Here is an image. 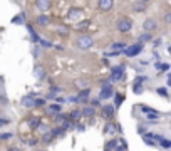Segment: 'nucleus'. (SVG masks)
Here are the masks:
<instances>
[{"instance_id": "1", "label": "nucleus", "mask_w": 171, "mask_h": 151, "mask_svg": "<svg viewBox=\"0 0 171 151\" xmlns=\"http://www.w3.org/2000/svg\"><path fill=\"white\" fill-rule=\"evenodd\" d=\"M92 44H94L92 35H87V34L79 35L77 37V40H76V46H77V49H81V51H87V49H91Z\"/></svg>"}, {"instance_id": "2", "label": "nucleus", "mask_w": 171, "mask_h": 151, "mask_svg": "<svg viewBox=\"0 0 171 151\" xmlns=\"http://www.w3.org/2000/svg\"><path fill=\"white\" fill-rule=\"evenodd\" d=\"M143 49H144L143 44L136 42V44H131V46H126V49H124V51H121V52H123L124 56H128V57H134V56L141 54V52H143Z\"/></svg>"}, {"instance_id": "3", "label": "nucleus", "mask_w": 171, "mask_h": 151, "mask_svg": "<svg viewBox=\"0 0 171 151\" xmlns=\"http://www.w3.org/2000/svg\"><path fill=\"white\" fill-rule=\"evenodd\" d=\"M116 25H118V30L119 32H129L131 29H133V20H131V19H128V17H123V19H119L118 20V24H116Z\"/></svg>"}, {"instance_id": "4", "label": "nucleus", "mask_w": 171, "mask_h": 151, "mask_svg": "<svg viewBox=\"0 0 171 151\" xmlns=\"http://www.w3.org/2000/svg\"><path fill=\"white\" fill-rule=\"evenodd\" d=\"M124 76V67L123 66H116L111 69V81H121Z\"/></svg>"}, {"instance_id": "5", "label": "nucleus", "mask_w": 171, "mask_h": 151, "mask_svg": "<svg viewBox=\"0 0 171 151\" xmlns=\"http://www.w3.org/2000/svg\"><path fill=\"white\" fill-rule=\"evenodd\" d=\"M89 96H91V89H89V87H86V89H82L79 94L76 96V103H82V104H86L87 101H89Z\"/></svg>"}, {"instance_id": "6", "label": "nucleus", "mask_w": 171, "mask_h": 151, "mask_svg": "<svg viewBox=\"0 0 171 151\" xmlns=\"http://www.w3.org/2000/svg\"><path fill=\"white\" fill-rule=\"evenodd\" d=\"M45 76H47V71L42 64H37L35 67H34V77H35V79L42 81V79H45Z\"/></svg>"}, {"instance_id": "7", "label": "nucleus", "mask_w": 171, "mask_h": 151, "mask_svg": "<svg viewBox=\"0 0 171 151\" xmlns=\"http://www.w3.org/2000/svg\"><path fill=\"white\" fill-rule=\"evenodd\" d=\"M81 15H82V8L79 7H71L69 12H67V19L69 20H77V19H81Z\"/></svg>"}, {"instance_id": "8", "label": "nucleus", "mask_w": 171, "mask_h": 151, "mask_svg": "<svg viewBox=\"0 0 171 151\" xmlns=\"http://www.w3.org/2000/svg\"><path fill=\"white\" fill-rule=\"evenodd\" d=\"M114 94V91H112V86L111 84H102L101 87V99H109V97Z\"/></svg>"}, {"instance_id": "9", "label": "nucleus", "mask_w": 171, "mask_h": 151, "mask_svg": "<svg viewBox=\"0 0 171 151\" xmlns=\"http://www.w3.org/2000/svg\"><path fill=\"white\" fill-rule=\"evenodd\" d=\"M156 27H158V24H156L154 19H146V20L143 22V29L146 30V34L151 32V30H154Z\"/></svg>"}, {"instance_id": "10", "label": "nucleus", "mask_w": 171, "mask_h": 151, "mask_svg": "<svg viewBox=\"0 0 171 151\" xmlns=\"http://www.w3.org/2000/svg\"><path fill=\"white\" fill-rule=\"evenodd\" d=\"M112 5H114V3H112L111 0H101V2H97V8H99L101 12H109L112 8Z\"/></svg>"}, {"instance_id": "11", "label": "nucleus", "mask_w": 171, "mask_h": 151, "mask_svg": "<svg viewBox=\"0 0 171 151\" xmlns=\"http://www.w3.org/2000/svg\"><path fill=\"white\" fill-rule=\"evenodd\" d=\"M34 101H35V97L27 94V96H24L20 99V104L24 106V108H34Z\"/></svg>"}, {"instance_id": "12", "label": "nucleus", "mask_w": 171, "mask_h": 151, "mask_svg": "<svg viewBox=\"0 0 171 151\" xmlns=\"http://www.w3.org/2000/svg\"><path fill=\"white\" fill-rule=\"evenodd\" d=\"M112 116H114V106H111V104H106L104 108H102V118H106V119H111Z\"/></svg>"}, {"instance_id": "13", "label": "nucleus", "mask_w": 171, "mask_h": 151, "mask_svg": "<svg viewBox=\"0 0 171 151\" xmlns=\"http://www.w3.org/2000/svg\"><path fill=\"white\" fill-rule=\"evenodd\" d=\"M51 5H52V3H51V2H47V0H37V2H35V7H37L40 12L49 10V8H51Z\"/></svg>"}, {"instance_id": "14", "label": "nucleus", "mask_w": 171, "mask_h": 151, "mask_svg": "<svg viewBox=\"0 0 171 151\" xmlns=\"http://www.w3.org/2000/svg\"><path fill=\"white\" fill-rule=\"evenodd\" d=\"M35 22H37V25L45 27V25H49V22H51V17L45 15V13H42V15H39V17L35 19Z\"/></svg>"}, {"instance_id": "15", "label": "nucleus", "mask_w": 171, "mask_h": 151, "mask_svg": "<svg viewBox=\"0 0 171 151\" xmlns=\"http://www.w3.org/2000/svg\"><path fill=\"white\" fill-rule=\"evenodd\" d=\"M59 92H62V87H59V86H52L51 91H49V94H47V99H56Z\"/></svg>"}, {"instance_id": "16", "label": "nucleus", "mask_w": 171, "mask_h": 151, "mask_svg": "<svg viewBox=\"0 0 171 151\" xmlns=\"http://www.w3.org/2000/svg\"><path fill=\"white\" fill-rule=\"evenodd\" d=\"M27 30H29V34H30V39H32V40L39 44V40H40V35H39V34L34 30V27L30 25V24H27Z\"/></svg>"}, {"instance_id": "17", "label": "nucleus", "mask_w": 171, "mask_h": 151, "mask_svg": "<svg viewBox=\"0 0 171 151\" xmlns=\"http://www.w3.org/2000/svg\"><path fill=\"white\" fill-rule=\"evenodd\" d=\"M39 126H40V118L39 116H34V118L29 119V128L30 129H37Z\"/></svg>"}, {"instance_id": "18", "label": "nucleus", "mask_w": 171, "mask_h": 151, "mask_svg": "<svg viewBox=\"0 0 171 151\" xmlns=\"http://www.w3.org/2000/svg\"><path fill=\"white\" fill-rule=\"evenodd\" d=\"M133 8L136 12H144L148 8V2H134L133 3Z\"/></svg>"}, {"instance_id": "19", "label": "nucleus", "mask_w": 171, "mask_h": 151, "mask_svg": "<svg viewBox=\"0 0 171 151\" xmlns=\"http://www.w3.org/2000/svg\"><path fill=\"white\" fill-rule=\"evenodd\" d=\"M81 114L86 116V118H92V116H96V109L91 108V106H86V108L81 111Z\"/></svg>"}, {"instance_id": "20", "label": "nucleus", "mask_w": 171, "mask_h": 151, "mask_svg": "<svg viewBox=\"0 0 171 151\" xmlns=\"http://www.w3.org/2000/svg\"><path fill=\"white\" fill-rule=\"evenodd\" d=\"M66 131L62 129V126H57V128H54L51 131V134H52V138H61V136H64Z\"/></svg>"}, {"instance_id": "21", "label": "nucleus", "mask_w": 171, "mask_h": 151, "mask_svg": "<svg viewBox=\"0 0 171 151\" xmlns=\"http://www.w3.org/2000/svg\"><path fill=\"white\" fill-rule=\"evenodd\" d=\"M92 24V20H89V19H86V20H81L76 24V29H79V30H84V29H87Z\"/></svg>"}, {"instance_id": "22", "label": "nucleus", "mask_w": 171, "mask_h": 151, "mask_svg": "<svg viewBox=\"0 0 171 151\" xmlns=\"http://www.w3.org/2000/svg\"><path fill=\"white\" fill-rule=\"evenodd\" d=\"M158 143H159L161 148H164V149H169L171 148V141L168 138H163V136H161V138L158 139Z\"/></svg>"}, {"instance_id": "23", "label": "nucleus", "mask_w": 171, "mask_h": 151, "mask_svg": "<svg viewBox=\"0 0 171 151\" xmlns=\"http://www.w3.org/2000/svg\"><path fill=\"white\" fill-rule=\"evenodd\" d=\"M24 22H25V13L24 12H20L19 15H15L12 19V24H19V25H20V24H24Z\"/></svg>"}, {"instance_id": "24", "label": "nucleus", "mask_w": 171, "mask_h": 151, "mask_svg": "<svg viewBox=\"0 0 171 151\" xmlns=\"http://www.w3.org/2000/svg\"><path fill=\"white\" fill-rule=\"evenodd\" d=\"M158 118H161V113L159 111H151V113H148L146 114V119H149V121H154V119H158Z\"/></svg>"}, {"instance_id": "25", "label": "nucleus", "mask_w": 171, "mask_h": 151, "mask_svg": "<svg viewBox=\"0 0 171 151\" xmlns=\"http://www.w3.org/2000/svg\"><path fill=\"white\" fill-rule=\"evenodd\" d=\"M106 149H107V151H116V149H118V141H116V139H111V141H107V144H106Z\"/></svg>"}, {"instance_id": "26", "label": "nucleus", "mask_w": 171, "mask_h": 151, "mask_svg": "<svg viewBox=\"0 0 171 151\" xmlns=\"http://www.w3.org/2000/svg\"><path fill=\"white\" fill-rule=\"evenodd\" d=\"M82 118V114H81V109H74L71 113V116H69V119H72V121H79Z\"/></svg>"}, {"instance_id": "27", "label": "nucleus", "mask_w": 171, "mask_h": 151, "mask_svg": "<svg viewBox=\"0 0 171 151\" xmlns=\"http://www.w3.org/2000/svg\"><path fill=\"white\" fill-rule=\"evenodd\" d=\"M151 40H153V35H151V34H143V35L139 37V44H143V46L146 42H151Z\"/></svg>"}, {"instance_id": "28", "label": "nucleus", "mask_w": 171, "mask_h": 151, "mask_svg": "<svg viewBox=\"0 0 171 151\" xmlns=\"http://www.w3.org/2000/svg\"><path fill=\"white\" fill-rule=\"evenodd\" d=\"M54 138H52V134H51V131H45L44 133V136H42V141H44V144H51V141H52Z\"/></svg>"}, {"instance_id": "29", "label": "nucleus", "mask_w": 171, "mask_h": 151, "mask_svg": "<svg viewBox=\"0 0 171 151\" xmlns=\"http://www.w3.org/2000/svg\"><path fill=\"white\" fill-rule=\"evenodd\" d=\"M49 113L51 114H59L61 113V106L59 104H51L49 106Z\"/></svg>"}, {"instance_id": "30", "label": "nucleus", "mask_w": 171, "mask_h": 151, "mask_svg": "<svg viewBox=\"0 0 171 151\" xmlns=\"http://www.w3.org/2000/svg\"><path fill=\"white\" fill-rule=\"evenodd\" d=\"M133 91H134V94H143V91H144V87L143 84H138V82H134V86H133Z\"/></svg>"}, {"instance_id": "31", "label": "nucleus", "mask_w": 171, "mask_h": 151, "mask_svg": "<svg viewBox=\"0 0 171 151\" xmlns=\"http://www.w3.org/2000/svg\"><path fill=\"white\" fill-rule=\"evenodd\" d=\"M111 49H114V52H121L119 49H126V44L124 42H116V44H112Z\"/></svg>"}, {"instance_id": "32", "label": "nucleus", "mask_w": 171, "mask_h": 151, "mask_svg": "<svg viewBox=\"0 0 171 151\" xmlns=\"http://www.w3.org/2000/svg\"><path fill=\"white\" fill-rule=\"evenodd\" d=\"M116 131V124H112V123H107L106 126H104V133H109V134H112Z\"/></svg>"}, {"instance_id": "33", "label": "nucleus", "mask_w": 171, "mask_h": 151, "mask_svg": "<svg viewBox=\"0 0 171 151\" xmlns=\"http://www.w3.org/2000/svg\"><path fill=\"white\" fill-rule=\"evenodd\" d=\"M42 106H45V99H42V97H37V99L34 101V108H42Z\"/></svg>"}, {"instance_id": "34", "label": "nucleus", "mask_w": 171, "mask_h": 151, "mask_svg": "<svg viewBox=\"0 0 171 151\" xmlns=\"http://www.w3.org/2000/svg\"><path fill=\"white\" fill-rule=\"evenodd\" d=\"M168 87H158V89H156V92H158V94L161 96V97H168Z\"/></svg>"}, {"instance_id": "35", "label": "nucleus", "mask_w": 171, "mask_h": 151, "mask_svg": "<svg viewBox=\"0 0 171 151\" xmlns=\"http://www.w3.org/2000/svg\"><path fill=\"white\" fill-rule=\"evenodd\" d=\"M114 99H116V106L119 108V106L123 104V101H124V96H123V94H116V97H114Z\"/></svg>"}, {"instance_id": "36", "label": "nucleus", "mask_w": 171, "mask_h": 151, "mask_svg": "<svg viewBox=\"0 0 171 151\" xmlns=\"http://www.w3.org/2000/svg\"><path fill=\"white\" fill-rule=\"evenodd\" d=\"M72 126H74V124H72V121L71 119H67V121H64V123H62V129H71L72 128Z\"/></svg>"}, {"instance_id": "37", "label": "nucleus", "mask_w": 171, "mask_h": 151, "mask_svg": "<svg viewBox=\"0 0 171 151\" xmlns=\"http://www.w3.org/2000/svg\"><path fill=\"white\" fill-rule=\"evenodd\" d=\"M40 52H42V49L39 47V46H35V47H34V51H32V56L34 57H39V56H40Z\"/></svg>"}, {"instance_id": "38", "label": "nucleus", "mask_w": 171, "mask_h": 151, "mask_svg": "<svg viewBox=\"0 0 171 151\" xmlns=\"http://www.w3.org/2000/svg\"><path fill=\"white\" fill-rule=\"evenodd\" d=\"M143 141H144V144H148V146H156V143L151 138H146V136H143Z\"/></svg>"}, {"instance_id": "39", "label": "nucleus", "mask_w": 171, "mask_h": 151, "mask_svg": "<svg viewBox=\"0 0 171 151\" xmlns=\"http://www.w3.org/2000/svg\"><path fill=\"white\" fill-rule=\"evenodd\" d=\"M12 133H3V134H0V139H2V141H7V139H10L12 138Z\"/></svg>"}, {"instance_id": "40", "label": "nucleus", "mask_w": 171, "mask_h": 151, "mask_svg": "<svg viewBox=\"0 0 171 151\" xmlns=\"http://www.w3.org/2000/svg\"><path fill=\"white\" fill-rule=\"evenodd\" d=\"M148 81V77L146 76H139V77H136V82H138V84H143V82H146Z\"/></svg>"}, {"instance_id": "41", "label": "nucleus", "mask_w": 171, "mask_h": 151, "mask_svg": "<svg viewBox=\"0 0 171 151\" xmlns=\"http://www.w3.org/2000/svg\"><path fill=\"white\" fill-rule=\"evenodd\" d=\"M164 24H171V12L164 13Z\"/></svg>"}, {"instance_id": "42", "label": "nucleus", "mask_w": 171, "mask_h": 151, "mask_svg": "<svg viewBox=\"0 0 171 151\" xmlns=\"http://www.w3.org/2000/svg\"><path fill=\"white\" fill-rule=\"evenodd\" d=\"M59 34H64V35H67V34H69V29L67 27H59V30H57Z\"/></svg>"}, {"instance_id": "43", "label": "nucleus", "mask_w": 171, "mask_h": 151, "mask_svg": "<svg viewBox=\"0 0 171 151\" xmlns=\"http://www.w3.org/2000/svg\"><path fill=\"white\" fill-rule=\"evenodd\" d=\"M76 129L82 133V131H86V126H84V124H76Z\"/></svg>"}, {"instance_id": "44", "label": "nucleus", "mask_w": 171, "mask_h": 151, "mask_svg": "<svg viewBox=\"0 0 171 151\" xmlns=\"http://www.w3.org/2000/svg\"><path fill=\"white\" fill-rule=\"evenodd\" d=\"M153 44H154L156 47H158V46H161V44H163V39H154V40H153Z\"/></svg>"}, {"instance_id": "45", "label": "nucleus", "mask_w": 171, "mask_h": 151, "mask_svg": "<svg viewBox=\"0 0 171 151\" xmlns=\"http://www.w3.org/2000/svg\"><path fill=\"white\" fill-rule=\"evenodd\" d=\"M169 69V64L168 62H164V64H161V71H168Z\"/></svg>"}, {"instance_id": "46", "label": "nucleus", "mask_w": 171, "mask_h": 151, "mask_svg": "<svg viewBox=\"0 0 171 151\" xmlns=\"http://www.w3.org/2000/svg\"><path fill=\"white\" fill-rule=\"evenodd\" d=\"M37 143H39V141H37V139H30V141H29V144H30V146H35Z\"/></svg>"}, {"instance_id": "47", "label": "nucleus", "mask_w": 171, "mask_h": 151, "mask_svg": "<svg viewBox=\"0 0 171 151\" xmlns=\"http://www.w3.org/2000/svg\"><path fill=\"white\" fill-rule=\"evenodd\" d=\"M154 67H156V71H161V62H156Z\"/></svg>"}, {"instance_id": "48", "label": "nucleus", "mask_w": 171, "mask_h": 151, "mask_svg": "<svg viewBox=\"0 0 171 151\" xmlns=\"http://www.w3.org/2000/svg\"><path fill=\"white\" fill-rule=\"evenodd\" d=\"M7 123H8L7 119H0V126H3V124H7Z\"/></svg>"}, {"instance_id": "49", "label": "nucleus", "mask_w": 171, "mask_h": 151, "mask_svg": "<svg viewBox=\"0 0 171 151\" xmlns=\"http://www.w3.org/2000/svg\"><path fill=\"white\" fill-rule=\"evenodd\" d=\"M8 151H19L17 148H8Z\"/></svg>"}, {"instance_id": "50", "label": "nucleus", "mask_w": 171, "mask_h": 151, "mask_svg": "<svg viewBox=\"0 0 171 151\" xmlns=\"http://www.w3.org/2000/svg\"><path fill=\"white\" fill-rule=\"evenodd\" d=\"M37 151H44V149H37Z\"/></svg>"}, {"instance_id": "51", "label": "nucleus", "mask_w": 171, "mask_h": 151, "mask_svg": "<svg viewBox=\"0 0 171 151\" xmlns=\"http://www.w3.org/2000/svg\"><path fill=\"white\" fill-rule=\"evenodd\" d=\"M106 151H107V149H106Z\"/></svg>"}]
</instances>
